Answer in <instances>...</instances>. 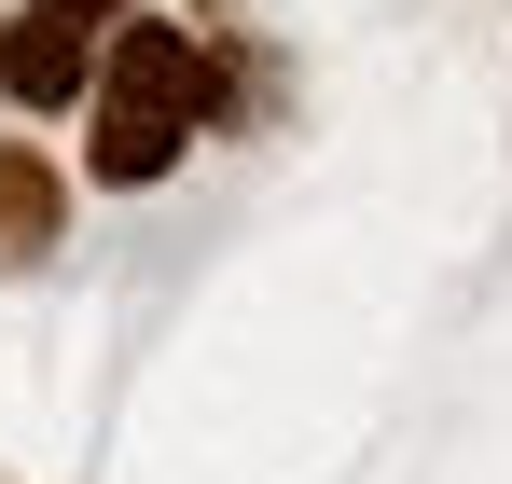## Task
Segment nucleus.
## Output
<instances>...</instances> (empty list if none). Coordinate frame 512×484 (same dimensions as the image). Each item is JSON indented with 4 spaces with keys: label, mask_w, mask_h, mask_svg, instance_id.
Masks as SVG:
<instances>
[{
    "label": "nucleus",
    "mask_w": 512,
    "mask_h": 484,
    "mask_svg": "<svg viewBox=\"0 0 512 484\" xmlns=\"http://www.w3.org/2000/svg\"><path fill=\"white\" fill-rule=\"evenodd\" d=\"M70 14H97V28H111V0H70Z\"/></svg>",
    "instance_id": "4"
},
{
    "label": "nucleus",
    "mask_w": 512,
    "mask_h": 484,
    "mask_svg": "<svg viewBox=\"0 0 512 484\" xmlns=\"http://www.w3.org/2000/svg\"><path fill=\"white\" fill-rule=\"evenodd\" d=\"M97 14H70V0H28L14 28H0V97L14 111H84V83H97Z\"/></svg>",
    "instance_id": "2"
},
{
    "label": "nucleus",
    "mask_w": 512,
    "mask_h": 484,
    "mask_svg": "<svg viewBox=\"0 0 512 484\" xmlns=\"http://www.w3.org/2000/svg\"><path fill=\"white\" fill-rule=\"evenodd\" d=\"M56 222H70V180L42 153H0V277H28V263L56 249Z\"/></svg>",
    "instance_id": "3"
},
{
    "label": "nucleus",
    "mask_w": 512,
    "mask_h": 484,
    "mask_svg": "<svg viewBox=\"0 0 512 484\" xmlns=\"http://www.w3.org/2000/svg\"><path fill=\"white\" fill-rule=\"evenodd\" d=\"M84 166L111 194H139V180H167L194 139H208V111H222V70L180 42L167 14H125L111 42H97V83H84Z\"/></svg>",
    "instance_id": "1"
}]
</instances>
